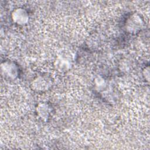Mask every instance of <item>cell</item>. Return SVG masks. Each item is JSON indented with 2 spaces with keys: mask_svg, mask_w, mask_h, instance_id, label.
Here are the masks:
<instances>
[{
  "mask_svg": "<svg viewBox=\"0 0 150 150\" xmlns=\"http://www.w3.org/2000/svg\"><path fill=\"white\" fill-rule=\"evenodd\" d=\"M52 79L47 74H41L36 76L31 82L32 90L36 92H44L48 90L52 85Z\"/></svg>",
  "mask_w": 150,
  "mask_h": 150,
  "instance_id": "6da1fadb",
  "label": "cell"
},
{
  "mask_svg": "<svg viewBox=\"0 0 150 150\" xmlns=\"http://www.w3.org/2000/svg\"><path fill=\"white\" fill-rule=\"evenodd\" d=\"M1 71L2 76L9 80L15 79L19 74L18 66L12 61L6 60L1 64Z\"/></svg>",
  "mask_w": 150,
  "mask_h": 150,
  "instance_id": "7a4b0ae2",
  "label": "cell"
},
{
  "mask_svg": "<svg viewBox=\"0 0 150 150\" xmlns=\"http://www.w3.org/2000/svg\"><path fill=\"white\" fill-rule=\"evenodd\" d=\"M144 22L141 18L137 14L131 15L126 21V29L130 33H136L142 28Z\"/></svg>",
  "mask_w": 150,
  "mask_h": 150,
  "instance_id": "3957f363",
  "label": "cell"
},
{
  "mask_svg": "<svg viewBox=\"0 0 150 150\" xmlns=\"http://www.w3.org/2000/svg\"><path fill=\"white\" fill-rule=\"evenodd\" d=\"M11 18L15 23L18 25H24L28 22L29 16L26 9L19 7L12 11Z\"/></svg>",
  "mask_w": 150,
  "mask_h": 150,
  "instance_id": "277c9868",
  "label": "cell"
},
{
  "mask_svg": "<svg viewBox=\"0 0 150 150\" xmlns=\"http://www.w3.org/2000/svg\"><path fill=\"white\" fill-rule=\"evenodd\" d=\"M71 59L67 54H62L58 56L55 60V66L59 71H66L71 66Z\"/></svg>",
  "mask_w": 150,
  "mask_h": 150,
  "instance_id": "5b68a950",
  "label": "cell"
},
{
  "mask_svg": "<svg viewBox=\"0 0 150 150\" xmlns=\"http://www.w3.org/2000/svg\"><path fill=\"white\" fill-rule=\"evenodd\" d=\"M51 108L46 103H40L36 107V112L38 117L43 121H47L51 114Z\"/></svg>",
  "mask_w": 150,
  "mask_h": 150,
  "instance_id": "8992f818",
  "label": "cell"
},
{
  "mask_svg": "<svg viewBox=\"0 0 150 150\" xmlns=\"http://www.w3.org/2000/svg\"><path fill=\"white\" fill-rule=\"evenodd\" d=\"M144 76H145V79L147 81H149V67L148 66L147 67H145V69L144 70Z\"/></svg>",
  "mask_w": 150,
  "mask_h": 150,
  "instance_id": "52a82bcc",
  "label": "cell"
}]
</instances>
